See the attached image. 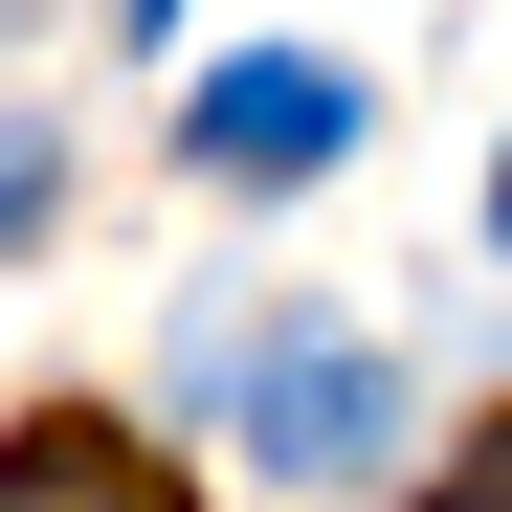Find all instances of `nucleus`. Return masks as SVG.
Here are the masks:
<instances>
[{
    "mask_svg": "<svg viewBox=\"0 0 512 512\" xmlns=\"http://www.w3.org/2000/svg\"><path fill=\"white\" fill-rule=\"evenodd\" d=\"M490 245H512V179H490Z\"/></svg>",
    "mask_w": 512,
    "mask_h": 512,
    "instance_id": "obj_6",
    "label": "nucleus"
},
{
    "mask_svg": "<svg viewBox=\"0 0 512 512\" xmlns=\"http://www.w3.org/2000/svg\"><path fill=\"white\" fill-rule=\"evenodd\" d=\"M0 512H201V490L156 468L134 423H23V446H0Z\"/></svg>",
    "mask_w": 512,
    "mask_h": 512,
    "instance_id": "obj_3",
    "label": "nucleus"
},
{
    "mask_svg": "<svg viewBox=\"0 0 512 512\" xmlns=\"http://www.w3.org/2000/svg\"><path fill=\"white\" fill-rule=\"evenodd\" d=\"M45 223V134H0V245H23Z\"/></svg>",
    "mask_w": 512,
    "mask_h": 512,
    "instance_id": "obj_5",
    "label": "nucleus"
},
{
    "mask_svg": "<svg viewBox=\"0 0 512 512\" xmlns=\"http://www.w3.org/2000/svg\"><path fill=\"white\" fill-rule=\"evenodd\" d=\"M379 423H401V379L357 357V334H290V357L245 379V446L268 468H379Z\"/></svg>",
    "mask_w": 512,
    "mask_h": 512,
    "instance_id": "obj_2",
    "label": "nucleus"
},
{
    "mask_svg": "<svg viewBox=\"0 0 512 512\" xmlns=\"http://www.w3.org/2000/svg\"><path fill=\"white\" fill-rule=\"evenodd\" d=\"M423 512H512V423H468V446H446V490H423Z\"/></svg>",
    "mask_w": 512,
    "mask_h": 512,
    "instance_id": "obj_4",
    "label": "nucleus"
},
{
    "mask_svg": "<svg viewBox=\"0 0 512 512\" xmlns=\"http://www.w3.org/2000/svg\"><path fill=\"white\" fill-rule=\"evenodd\" d=\"M201 179H334V134H357V90L334 67H201Z\"/></svg>",
    "mask_w": 512,
    "mask_h": 512,
    "instance_id": "obj_1",
    "label": "nucleus"
}]
</instances>
